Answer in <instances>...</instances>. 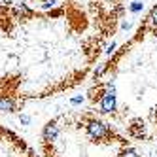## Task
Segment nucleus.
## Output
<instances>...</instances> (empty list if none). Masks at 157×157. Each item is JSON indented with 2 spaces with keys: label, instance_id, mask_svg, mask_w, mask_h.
I'll list each match as a JSON object with an SVG mask.
<instances>
[{
  "label": "nucleus",
  "instance_id": "8",
  "mask_svg": "<svg viewBox=\"0 0 157 157\" xmlns=\"http://www.w3.org/2000/svg\"><path fill=\"white\" fill-rule=\"evenodd\" d=\"M110 68V63H100L98 66H97V68L93 70V78H95V80H98V78H102L104 76V72Z\"/></svg>",
  "mask_w": 157,
  "mask_h": 157
},
{
  "label": "nucleus",
  "instance_id": "10",
  "mask_svg": "<svg viewBox=\"0 0 157 157\" xmlns=\"http://www.w3.org/2000/svg\"><path fill=\"white\" fill-rule=\"evenodd\" d=\"M17 13H19V15H23V17H30V15H32V10H30L27 4L21 2V4L17 6Z\"/></svg>",
  "mask_w": 157,
  "mask_h": 157
},
{
  "label": "nucleus",
  "instance_id": "4",
  "mask_svg": "<svg viewBox=\"0 0 157 157\" xmlns=\"http://www.w3.org/2000/svg\"><path fill=\"white\" fill-rule=\"evenodd\" d=\"M17 110V102L12 95H0V112L2 114H13Z\"/></svg>",
  "mask_w": 157,
  "mask_h": 157
},
{
  "label": "nucleus",
  "instance_id": "11",
  "mask_svg": "<svg viewBox=\"0 0 157 157\" xmlns=\"http://www.w3.org/2000/svg\"><path fill=\"white\" fill-rule=\"evenodd\" d=\"M83 100H85L83 95H76V97L70 98V104H72V106H78V104H83Z\"/></svg>",
  "mask_w": 157,
  "mask_h": 157
},
{
  "label": "nucleus",
  "instance_id": "18",
  "mask_svg": "<svg viewBox=\"0 0 157 157\" xmlns=\"http://www.w3.org/2000/svg\"><path fill=\"white\" fill-rule=\"evenodd\" d=\"M140 2H144V0H140Z\"/></svg>",
  "mask_w": 157,
  "mask_h": 157
},
{
  "label": "nucleus",
  "instance_id": "14",
  "mask_svg": "<svg viewBox=\"0 0 157 157\" xmlns=\"http://www.w3.org/2000/svg\"><path fill=\"white\" fill-rule=\"evenodd\" d=\"M19 121H21V125H30V116H27V114H19Z\"/></svg>",
  "mask_w": 157,
  "mask_h": 157
},
{
  "label": "nucleus",
  "instance_id": "17",
  "mask_svg": "<svg viewBox=\"0 0 157 157\" xmlns=\"http://www.w3.org/2000/svg\"><path fill=\"white\" fill-rule=\"evenodd\" d=\"M106 2H112V0H106Z\"/></svg>",
  "mask_w": 157,
  "mask_h": 157
},
{
  "label": "nucleus",
  "instance_id": "12",
  "mask_svg": "<svg viewBox=\"0 0 157 157\" xmlns=\"http://www.w3.org/2000/svg\"><path fill=\"white\" fill-rule=\"evenodd\" d=\"M55 6H57V0H46V2H42L44 10H53Z\"/></svg>",
  "mask_w": 157,
  "mask_h": 157
},
{
  "label": "nucleus",
  "instance_id": "3",
  "mask_svg": "<svg viewBox=\"0 0 157 157\" xmlns=\"http://www.w3.org/2000/svg\"><path fill=\"white\" fill-rule=\"evenodd\" d=\"M59 132H61L59 123L55 121V119H51V121H48L46 125H44V129H42V140L48 142V144H51V142H55V140L59 138Z\"/></svg>",
  "mask_w": 157,
  "mask_h": 157
},
{
  "label": "nucleus",
  "instance_id": "5",
  "mask_svg": "<svg viewBox=\"0 0 157 157\" xmlns=\"http://www.w3.org/2000/svg\"><path fill=\"white\" fill-rule=\"evenodd\" d=\"M129 134L136 140H142L146 136V127H144V121L142 119H134L131 125H129Z\"/></svg>",
  "mask_w": 157,
  "mask_h": 157
},
{
  "label": "nucleus",
  "instance_id": "15",
  "mask_svg": "<svg viewBox=\"0 0 157 157\" xmlns=\"http://www.w3.org/2000/svg\"><path fill=\"white\" fill-rule=\"evenodd\" d=\"M131 29H132L131 21H123V23H121V30H131Z\"/></svg>",
  "mask_w": 157,
  "mask_h": 157
},
{
  "label": "nucleus",
  "instance_id": "2",
  "mask_svg": "<svg viewBox=\"0 0 157 157\" xmlns=\"http://www.w3.org/2000/svg\"><path fill=\"white\" fill-rule=\"evenodd\" d=\"M100 114H114L117 110V95L116 89H104L102 95H100Z\"/></svg>",
  "mask_w": 157,
  "mask_h": 157
},
{
  "label": "nucleus",
  "instance_id": "16",
  "mask_svg": "<svg viewBox=\"0 0 157 157\" xmlns=\"http://www.w3.org/2000/svg\"><path fill=\"white\" fill-rule=\"evenodd\" d=\"M40 2H46V0H40Z\"/></svg>",
  "mask_w": 157,
  "mask_h": 157
},
{
  "label": "nucleus",
  "instance_id": "7",
  "mask_svg": "<svg viewBox=\"0 0 157 157\" xmlns=\"http://www.w3.org/2000/svg\"><path fill=\"white\" fill-rule=\"evenodd\" d=\"M148 23H150V27L157 32V4L150 10V13H148Z\"/></svg>",
  "mask_w": 157,
  "mask_h": 157
},
{
  "label": "nucleus",
  "instance_id": "1",
  "mask_svg": "<svg viewBox=\"0 0 157 157\" xmlns=\"http://www.w3.org/2000/svg\"><path fill=\"white\" fill-rule=\"evenodd\" d=\"M85 132L87 136L91 138L93 142H104V140H110L112 138V127L108 125L106 121L102 119H97V117H91L85 121Z\"/></svg>",
  "mask_w": 157,
  "mask_h": 157
},
{
  "label": "nucleus",
  "instance_id": "13",
  "mask_svg": "<svg viewBox=\"0 0 157 157\" xmlns=\"http://www.w3.org/2000/svg\"><path fill=\"white\" fill-rule=\"evenodd\" d=\"M116 48H117V44H116V42L108 44V46H106V55H114V53H116Z\"/></svg>",
  "mask_w": 157,
  "mask_h": 157
},
{
  "label": "nucleus",
  "instance_id": "6",
  "mask_svg": "<svg viewBox=\"0 0 157 157\" xmlns=\"http://www.w3.org/2000/svg\"><path fill=\"white\" fill-rule=\"evenodd\" d=\"M129 12L131 13H142L144 12V2H140V0H131V4H129Z\"/></svg>",
  "mask_w": 157,
  "mask_h": 157
},
{
  "label": "nucleus",
  "instance_id": "9",
  "mask_svg": "<svg viewBox=\"0 0 157 157\" xmlns=\"http://www.w3.org/2000/svg\"><path fill=\"white\" fill-rule=\"evenodd\" d=\"M117 157H140V155H138V151L134 150V148L127 146V148H123V150L117 153Z\"/></svg>",
  "mask_w": 157,
  "mask_h": 157
}]
</instances>
